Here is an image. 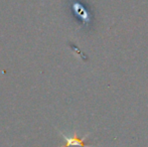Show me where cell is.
I'll list each match as a JSON object with an SVG mask.
<instances>
[{
    "instance_id": "1",
    "label": "cell",
    "mask_w": 148,
    "mask_h": 147,
    "mask_svg": "<svg viewBox=\"0 0 148 147\" xmlns=\"http://www.w3.org/2000/svg\"><path fill=\"white\" fill-rule=\"evenodd\" d=\"M64 136V138L66 139V146L64 147H87V146H90V145H86L84 142L85 138H87L86 135L84 138H79L77 137V136H74V137H66V135H62Z\"/></svg>"
}]
</instances>
